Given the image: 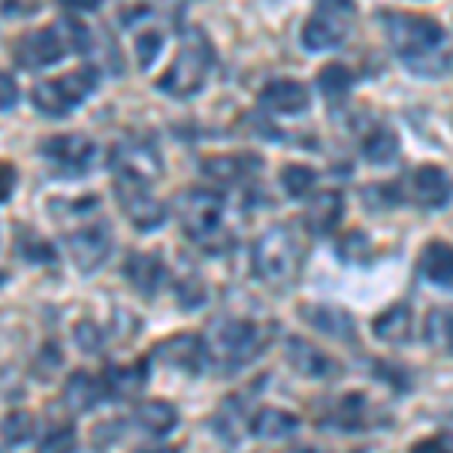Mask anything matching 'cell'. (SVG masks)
Returning a JSON list of instances; mask_svg holds the SVG:
<instances>
[{
  "mask_svg": "<svg viewBox=\"0 0 453 453\" xmlns=\"http://www.w3.org/2000/svg\"><path fill=\"white\" fill-rule=\"evenodd\" d=\"M381 25L387 31L393 55L399 58L411 73L418 76H444L453 64L448 34L441 21L423 12H402V10H384Z\"/></svg>",
  "mask_w": 453,
  "mask_h": 453,
  "instance_id": "6da1fadb",
  "label": "cell"
},
{
  "mask_svg": "<svg viewBox=\"0 0 453 453\" xmlns=\"http://www.w3.org/2000/svg\"><path fill=\"white\" fill-rule=\"evenodd\" d=\"M273 333L275 326H263L245 318H230V314L215 318L209 324V333L203 335L209 366H215L224 375L251 366L273 342Z\"/></svg>",
  "mask_w": 453,
  "mask_h": 453,
  "instance_id": "7a4b0ae2",
  "label": "cell"
},
{
  "mask_svg": "<svg viewBox=\"0 0 453 453\" xmlns=\"http://www.w3.org/2000/svg\"><path fill=\"white\" fill-rule=\"evenodd\" d=\"M305 260V242L290 224H279L266 230L254 242L251 251V269L254 275L269 284V288H288L296 281L299 269Z\"/></svg>",
  "mask_w": 453,
  "mask_h": 453,
  "instance_id": "3957f363",
  "label": "cell"
},
{
  "mask_svg": "<svg viewBox=\"0 0 453 453\" xmlns=\"http://www.w3.org/2000/svg\"><path fill=\"white\" fill-rule=\"evenodd\" d=\"M211 67H215V49H211L209 36L203 31H191L181 40L179 52L170 61V67L164 70V76L157 79V88L179 100L194 97L206 85Z\"/></svg>",
  "mask_w": 453,
  "mask_h": 453,
  "instance_id": "277c9868",
  "label": "cell"
},
{
  "mask_svg": "<svg viewBox=\"0 0 453 453\" xmlns=\"http://www.w3.org/2000/svg\"><path fill=\"white\" fill-rule=\"evenodd\" d=\"M175 215H179L181 230L196 245L215 251L218 236L224 233V196L211 188H188L175 200Z\"/></svg>",
  "mask_w": 453,
  "mask_h": 453,
  "instance_id": "5b68a950",
  "label": "cell"
},
{
  "mask_svg": "<svg viewBox=\"0 0 453 453\" xmlns=\"http://www.w3.org/2000/svg\"><path fill=\"white\" fill-rule=\"evenodd\" d=\"M97 79H100V73L94 67H79V70L64 73V76L42 79L31 91L36 112L49 115V119H64L73 109H79V104L97 88Z\"/></svg>",
  "mask_w": 453,
  "mask_h": 453,
  "instance_id": "8992f818",
  "label": "cell"
},
{
  "mask_svg": "<svg viewBox=\"0 0 453 453\" xmlns=\"http://www.w3.org/2000/svg\"><path fill=\"white\" fill-rule=\"evenodd\" d=\"M357 19L354 0H318L309 21L303 25V46L309 52H330L348 40Z\"/></svg>",
  "mask_w": 453,
  "mask_h": 453,
  "instance_id": "52a82bcc",
  "label": "cell"
},
{
  "mask_svg": "<svg viewBox=\"0 0 453 453\" xmlns=\"http://www.w3.org/2000/svg\"><path fill=\"white\" fill-rule=\"evenodd\" d=\"M97 215H85V218H79V221L64 224L70 257L76 263L79 273H85V275L104 266L109 260V254H112V226Z\"/></svg>",
  "mask_w": 453,
  "mask_h": 453,
  "instance_id": "ba28073f",
  "label": "cell"
},
{
  "mask_svg": "<svg viewBox=\"0 0 453 453\" xmlns=\"http://www.w3.org/2000/svg\"><path fill=\"white\" fill-rule=\"evenodd\" d=\"M70 52V40L64 31V21H58L52 27H36V31L19 36L16 46H12V58H16L19 67L25 70H42L52 67Z\"/></svg>",
  "mask_w": 453,
  "mask_h": 453,
  "instance_id": "9c48e42d",
  "label": "cell"
},
{
  "mask_svg": "<svg viewBox=\"0 0 453 453\" xmlns=\"http://www.w3.org/2000/svg\"><path fill=\"white\" fill-rule=\"evenodd\" d=\"M115 194H119V203L127 215V221L136 226V230H157L160 224L166 221V206L151 194L149 181L140 179H127V175H115Z\"/></svg>",
  "mask_w": 453,
  "mask_h": 453,
  "instance_id": "30bf717a",
  "label": "cell"
},
{
  "mask_svg": "<svg viewBox=\"0 0 453 453\" xmlns=\"http://www.w3.org/2000/svg\"><path fill=\"white\" fill-rule=\"evenodd\" d=\"M112 170L115 175H127V179H140V181H155L164 175V160H160L157 145L145 136H127L115 145L112 151Z\"/></svg>",
  "mask_w": 453,
  "mask_h": 453,
  "instance_id": "8fae6325",
  "label": "cell"
},
{
  "mask_svg": "<svg viewBox=\"0 0 453 453\" xmlns=\"http://www.w3.org/2000/svg\"><path fill=\"white\" fill-rule=\"evenodd\" d=\"M320 426L335 429V433H366V429L384 426L378 408L366 399V393H345L330 405Z\"/></svg>",
  "mask_w": 453,
  "mask_h": 453,
  "instance_id": "7c38bea8",
  "label": "cell"
},
{
  "mask_svg": "<svg viewBox=\"0 0 453 453\" xmlns=\"http://www.w3.org/2000/svg\"><path fill=\"white\" fill-rule=\"evenodd\" d=\"M40 151L46 160H52V164L64 166V170H73V173H82L97 160V142L82 134L52 136V140H46L40 145Z\"/></svg>",
  "mask_w": 453,
  "mask_h": 453,
  "instance_id": "4fadbf2b",
  "label": "cell"
},
{
  "mask_svg": "<svg viewBox=\"0 0 453 453\" xmlns=\"http://www.w3.org/2000/svg\"><path fill=\"white\" fill-rule=\"evenodd\" d=\"M284 357H288L290 369L303 378H314V381H324L342 372V363H335L330 354H324L320 348H314L309 339L303 335H290L284 342Z\"/></svg>",
  "mask_w": 453,
  "mask_h": 453,
  "instance_id": "5bb4252c",
  "label": "cell"
},
{
  "mask_svg": "<svg viewBox=\"0 0 453 453\" xmlns=\"http://www.w3.org/2000/svg\"><path fill=\"white\" fill-rule=\"evenodd\" d=\"M155 357L160 363H166V366L188 372V375H200L209 366L203 335H191V333H179L173 339L160 342L155 348Z\"/></svg>",
  "mask_w": 453,
  "mask_h": 453,
  "instance_id": "9a60e30c",
  "label": "cell"
},
{
  "mask_svg": "<svg viewBox=\"0 0 453 453\" xmlns=\"http://www.w3.org/2000/svg\"><path fill=\"white\" fill-rule=\"evenodd\" d=\"M453 196V179L435 164H423L411 175V200L423 209H444Z\"/></svg>",
  "mask_w": 453,
  "mask_h": 453,
  "instance_id": "2e32d148",
  "label": "cell"
},
{
  "mask_svg": "<svg viewBox=\"0 0 453 453\" xmlns=\"http://www.w3.org/2000/svg\"><path fill=\"white\" fill-rule=\"evenodd\" d=\"M311 104L309 88L296 79H273L260 91V109L273 115H303Z\"/></svg>",
  "mask_w": 453,
  "mask_h": 453,
  "instance_id": "e0dca14e",
  "label": "cell"
},
{
  "mask_svg": "<svg viewBox=\"0 0 453 453\" xmlns=\"http://www.w3.org/2000/svg\"><path fill=\"white\" fill-rule=\"evenodd\" d=\"M345 218V194L342 191H320L309 200L305 209V230L311 236H330Z\"/></svg>",
  "mask_w": 453,
  "mask_h": 453,
  "instance_id": "ac0fdd59",
  "label": "cell"
},
{
  "mask_svg": "<svg viewBox=\"0 0 453 453\" xmlns=\"http://www.w3.org/2000/svg\"><path fill=\"white\" fill-rule=\"evenodd\" d=\"M303 318L309 320L318 333L330 335L335 342H354L357 339V324L350 318V311L339 309L330 303H318V305H303Z\"/></svg>",
  "mask_w": 453,
  "mask_h": 453,
  "instance_id": "d6986e66",
  "label": "cell"
},
{
  "mask_svg": "<svg viewBox=\"0 0 453 453\" xmlns=\"http://www.w3.org/2000/svg\"><path fill=\"white\" fill-rule=\"evenodd\" d=\"M372 333H375V339L384 342V345H393V348L408 345V342H411V335H414L411 305H408V303L390 305V309L381 311L375 320H372Z\"/></svg>",
  "mask_w": 453,
  "mask_h": 453,
  "instance_id": "ffe728a7",
  "label": "cell"
},
{
  "mask_svg": "<svg viewBox=\"0 0 453 453\" xmlns=\"http://www.w3.org/2000/svg\"><path fill=\"white\" fill-rule=\"evenodd\" d=\"M127 281L140 290L142 296H155L166 281V263L155 251H136L127 257Z\"/></svg>",
  "mask_w": 453,
  "mask_h": 453,
  "instance_id": "44dd1931",
  "label": "cell"
},
{
  "mask_svg": "<svg viewBox=\"0 0 453 453\" xmlns=\"http://www.w3.org/2000/svg\"><path fill=\"white\" fill-rule=\"evenodd\" d=\"M418 273L435 288L453 290V245L444 242V239H433V242L423 245Z\"/></svg>",
  "mask_w": 453,
  "mask_h": 453,
  "instance_id": "7402d4cb",
  "label": "cell"
},
{
  "mask_svg": "<svg viewBox=\"0 0 453 453\" xmlns=\"http://www.w3.org/2000/svg\"><path fill=\"white\" fill-rule=\"evenodd\" d=\"M100 378H104V393L109 399H134L149 384V363L136 360L127 366H109Z\"/></svg>",
  "mask_w": 453,
  "mask_h": 453,
  "instance_id": "603a6c76",
  "label": "cell"
},
{
  "mask_svg": "<svg viewBox=\"0 0 453 453\" xmlns=\"http://www.w3.org/2000/svg\"><path fill=\"white\" fill-rule=\"evenodd\" d=\"M248 429L260 441H284V438H290L299 429V418L284 411V408H260L251 418V423H248Z\"/></svg>",
  "mask_w": 453,
  "mask_h": 453,
  "instance_id": "cb8c5ba5",
  "label": "cell"
},
{
  "mask_svg": "<svg viewBox=\"0 0 453 453\" xmlns=\"http://www.w3.org/2000/svg\"><path fill=\"white\" fill-rule=\"evenodd\" d=\"M104 378H94L91 372H73L64 384V402H67L70 411L82 414L91 411L100 399H104Z\"/></svg>",
  "mask_w": 453,
  "mask_h": 453,
  "instance_id": "d4e9b609",
  "label": "cell"
},
{
  "mask_svg": "<svg viewBox=\"0 0 453 453\" xmlns=\"http://www.w3.org/2000/svg\"><path fill=\"white\" fill-rule=\"evenodd\" d=\"M257 170H260V157L254 155H218L203 164V173L215 181H224V185H236V181L251 179Z\"/></svg>",
  "mask_w": 453,
  "mask_h": 453,
  "instance_id": "484cf974",
  "label": "cell"
},
{
  "mask_svg": "<svg viewBox=\"0 0 453 453\" xmlns=\"http://www.w3.org/2000/svg\"><path fill=\"white\" fill-rule=\"evenodd\" d=\"M360 149L369 164H378V166L393 164V160L399 157V134L390 124H372L366 134H363Z\"/></svg>",
  "mask_w": 453,
  "mask_h": 453,
  "instance_id": "4316f807",
  "label": "cell"
},
{
  "mask_svg": "<svg viewBox=\"0 0 453 453\" xmlns=\"http://www.w3.org/2000/svg\"><path fill=\"white\" fill-rule=\"evenodd\" d=\"M134 420H136V426H140L145 435L164 438V435H170L175 426H179V411H175V405H170V402L151 399V402H145V405L136 408Z\"/></svg>",
  "mask_w": 453,
  "mask_h": 453,
  "instance_id": "83f0119b",
  "label": "cell"
},
{
  "mask_svg": "<svg viewBox=\"0 0 453 453\" xmlns=\"http://www.w3.org/2000/svg\"><path fill=\"white\" fill-rule=\"evenodd\" d=\"M426 345L444 357H453V309H429L423 324Z\"/></svg>",
  "mask_w": 453,
  "mask_h": 453,
  "instance_id": "f1b7e54d",
  "label": "cell"
},
{
  "mask_svg": "<svg viewBox=\"0 0 453 453\" xmlns=\"http://www.w3.org/2000/svg\"><path fill=\"white\" fill-rule=\"evenodd\" d=\"M318 88L330 104H339V100H345L350 94V88H354V73L345 64H326L318 73Z\"/></svg>",
  "mask_w": 453,
  "mask_h": 453,
  "instance_id": "f546056e",
  "label": "cell"
},
{
  "mask_svg": "<svg viewBox=\"0 0 453 453\" xmlns=\"http://www.w3.org/2000/svg\"><path fill=\"white\" fill-rule=\"evenodd\" d=\"M0 433H4L6 448H21L34 438V414L31 411H12L0 420Z\"/></svg>",
  "mask_w": 453,
  "mask_h": 453,
  "instance_id": "4dcf8cb0",
  "label": "cell"
},
{
  "mask_svg": "<svg viewBox=\"0 0 453 453\" xmlns=\"http://www.w3.org/2000/svg\"><path fill=\"white\" fill-rule=\"evenodd\" d=\"M314 181H318V173L305 164H288L281 170V185H284V191H288V196H294V200L309 196L314 191Z\"/></svg>",
  "mask_w": 453,
  "mask_h": 453,
  "instance_id": "1f68e13d",
  "label": "cell"
},
{
  "mask_svg": "<svg viewBox=\"0 0 453 453\" xmlns=\"http://www.w3.org/2000/svg\"><path fill=\"white\" fill-rule=\"evenodd\" d=\"M372 239L363 230H350L342 236V242L335 245V254H339L345 263H369L372 257Z\"/></svg>",
  "mask_w": 453,
  "mask_h": 453,
  "instance_id": "d6a6232c",
  "label": "cell"
},
{
  "mask_svg": "<svg viewBox=\"0 0 453 453\" xmlns=\"http://www.w3.org/2000/svg\"><path fill=\"white\" fill-rule=\"evenodd\" d=\"M175 296H179L181 309H200L206 303V281L196 273H185L175 279Z\"/></svg>",
  "mask_w": 453,
  "mask_h": 453,
  "instance_id": "836d02e7",
  "label": "cell"
},
{
  "mask_svg": "<svg viewBox=\"0 0 453 453\" xmlns=\"http://www.w3.org/2000/svg\"><path fill=\"white\" fill-rule=\"evenodd\" d=\"M19 248H21V257L25 260H36V263H49L55 260L52 245L46 239H40L34 230H19Z\"/></svg>",
  "mask_w": 453,
  "mask_h": 453,
  "instance_id": "e575fe53",
  "label": "cell"
},
{
  "mask_svg": "<svg viewBox=\"0 0 453 453\" xmlns=\"http://www.w3.org/2000/svg\"><path fill=\"white\" fill-rule=\"evenodd\" d=\"M160 49H164V34L155 31V27H149V31H142L136 36V58H140V67H151L155 64V58L160 55Z\"/></svg>",
  "mask_w": 453,
  "mask_h": 453,
  "instance_id": "d590c367",
  "label": "cell"
},
{
  "mask_svg": "<svg viewBox=\"0 0 453 453\" xmlns=\"http://www.w3.org/2000/svg\"><path fill=\"white\" fill-rule=\"evenodd\" d=\"M372 369H375V378H381L384 384L393 387V393H405L408 387H411V375H408V369L396 366V363L375 360L372 363Z\"/></svg>",
  "mask_w": 453,
  "mask_h": 453,
  "instance_id": "8d00e7d4",
  "label": "cell"
},
{
  "mask_svg": "<svg viewBox=\"0 0 453 453\" xmlns=\"http://www.w3.org/2000/svg\"><path fill=\"white\" fill-rule=\"evenodd\" d=\"M40 453H76V433L70 426H55L42 438Z\"/></svg>",
  "mask_w": 453,
  "mask_h": 453,
  "instance_id": "74e56055",
  "label": "cell"
},
{
  "mask_svg": "<svg viewBox=\"0 0 453 453\" xmlns=\"http://www.w3.org/2000/svg\"><path fill=\"white\" fill-rule=\"evenodd\" d=\"M73 339H76V345L85 350V354H100L104 350V333L97 330V324H91V320H82V324H76V330H73Z\"/></svg>",
  "mask_w": 453,
  "mask_h": 453,
  "instance_id": "f35d334b",
  "label": "cell"
},
{
  "mask_svg": "<svg viewBox=\"0 0 453 453\" xmlns=\"http://www.w3.org/2000/svg\"><path fill=\"white\" fill-rule=\"evenodd\" d=\"M151 16V4L149 0H119V21L121 25H136Z\"/></svg>",
  "mask_w": 453,
  "mask_h": 453,
  "instance_id": "ab89813d",
  "label": "cell"
},
{
  "mask_svg": "<svg viewBox=\"0 0 453 453\" xmlns=\"http://www.w3.org/2000/svg\"><path fill=\"white\" fill-rule=\"evenodd\" d=\"M408 453H453V433H435L411 444Z\"/></svg>",
  "mask_w": 453,
  "mask_h": 453,
  "instance_id": "60d3db41",
  "label": "cell"
},
{
  "mask_svg": "<svg viewBox=\"0 0 453 453\" xmlns=\"http://www.w3.org/2000/svg\"><path fill=\"white\" fill-rule=\"evenodd\" d=\"M12 191H16V166L0 160V203L10 200Z\"/></svg>",
  "mask_w": 453,
  "mask_h": 453,
  "instance_id": "b9f144b4",
  "label": "cell"
},
{
  "mask_svg": "<svg viewBox=\"0 0 453 453\" xmlns=\"http://www.w3.org/2000/svg\"><path fill=\"white\" fill-rule=\"evenodd\" d=\"M36 6H40V0H0V10L6 16H31Z\"/></svg>",
  "mask_w": 453,
  "mask_h": 453,
  "instance_id": "7bdbcfd3",
  "label": "cell"
},
{
  "mask_svg": "<svg viewBox=\"0 0 453 453\" xmlns=\"http://www.w3.org/2000/svg\"><path fill=\"white\" fill-rule=\"evenodd\" d=\"M19 100V91H16V82H12L10 76H0V109H12Z\"/></svg>",
  "mask_w": 453,
  "mask_h": 453,
  "instance_id": "ee69618b",
  "label": "cell"
},
{
  "mask_svg": "<svg viewBox=\"0 0 453 453\" xmlns=\"http://www.w3.org/2000/svg\"><path fill=\"white\" fill-rule=\"evenodd\" d=\"M64 6H67L70 12H91L100 6V0H61Z\"/></svg>",
  "mask_w": 453,
  "mask_h": 453,
  "instance_id": "f6af8a7d",
  "label": "cell"
},
{
  "mask_svg": "<svg viewBox=\"0 0 453 453\" xmlns=\"http://www.w3.org/2000/svg\"><path fill=\"white\" fill-rule=\"evenodd\" d=\"M10 448H6V441H4V433H0V453H6Z\"/></svg>",
  "mask_w": 453,
  "mask_h": 453,
  "instance_id": "bcb514c9",
  "label": "cell"
}]
</instances>
